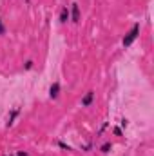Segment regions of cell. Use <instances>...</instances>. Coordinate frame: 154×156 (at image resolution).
<instances>
[{
	"label": "cell",
	"mask_w": 154,
	"mask_h": 156,
	"mask_svg": "<svg viewBox=\"0 0 154 156\" xmlns=\"http://www.w3.org/2000/svg\"><path fill=\"white\" fill-rule=\"evenodd\" d=\"M140 29H142V26H140V22H136V24H132V27L127 31V35L123 37V40H121V45L123 47H131L134 42H136V38L140 37Z\"/></svg>",
	"instance_id": "obj_1"
},
{
	"label": "cell",
	"mask_w": 154,
	"mask_h": 156,
	"mask_svg": "<svg viewBox=\"0 0 154 156\" xmlns=\"http://www.w3.org/2000/svg\"><path fill=\"white\" fill-rule=\"evenodd\" d=\"M80 20H82V11H80V4L78 2H73L71 5H69V22L71 24H80Z\"/></svg>",
	"instance_id": "obj_2"
},
{
	"label": "cell",
	"mask_w": 154,
	"mask_h": 156,
	"mask_svg": "<svg viewBox=\"0 0 154 156\" xmlns=\"http://www.w3.org/2000/svg\"><path fill=\"white\" fill-rule=\"evenodd\" d=\"M94 98H96V93L93 91V89H89L87 93H83V96H82V100H80V105L82 107H91L93 104H94Z\"/></svg>",
	"instance_id": "obj_3"
},
{
	"label": "cell",
	"mask_w": 154,
	"mask_h": 156,
	"mask_svg": "<svg viewBox=\"0 0 154 156\" xmlns=\"http://www.w3.org/2000/svg\"><path fill=\"white\" fill-rule=\"evenodd\" d=\"M47 93H49V98H51V100H58V98H60V93H62V83H60L58 80H54V82L49 85V91H47Z\"/></svg>",
	"instance_id": "obj_4"
},
{
	"label": "cell",
	"mask_w": 154,
	"mask_h": 156,
	"mask_svg": "<svg viewBox=\"0 0 154 156\" xmlns=\"http://www.w3.org/2000/svg\"><path fill=\"white\" fill-rule=\"evenodd\" d=\"M20 105H16V107H13L11 111H9V115H7V122H5V127H13L15 125V122H16V118L20 116Z\"/></svg>",
	"instance_id": "obj_5"
},
{
	"label": "cell",
	"mask_w": 154,
	"mask_h": 156,
	"mask_svg": "<svg viewBox=\"0 0 154 156\" xmlns=\"http://www.w3.org/2000/svg\"><path fill=\"white\" fill-rule=\"evenodd\" d=\"M58 22H60L62 26H65V24L69 22V7H67V5H62V7H60V13H58Z\"/></svg>",
	"instance_id": "obj_6"
},
{
	"label": "cell",
	"mask_w": 154,
	"mask_h": 156,
	"mask_svg": "<svg viewBox=\"0 0 154 156\" xmlns=\"http://www.w3.org/2000/svg\"><path fill=\"white\" fill-rule=\"evenodd\" d=\"M113 147H114L113 142H103V144L100 145V153H102V154H109V153L113 151Z\"/></svg>",
	"instance_id": "obj_7"
},
{
	"label": "cell",
	"mask_w": 154,
	"mask_h": 156,
	"mask_svg": "<svg viewBox=\"0 0 154 156\" xmlns=\"http://www.w3.org/2000/svg\"><path fill=\"white\" fill-rule=\"evenodd\" d=\"M33 69H35V60H33V58L26 60V62H24V71H33Z\"/></svg>",
	"instance_id": "obj_8"
},
{
	"label": "cell",
	"mask_w": 154,
	"mask_h": 156,
	"mask_svg": "<svg viewBox=\"0 0 154 156\" xmlns=\"http://www.w3.org/2000/svg\"><path fill=\"white\" fill-rule=\"evenodd\" d=\"M56 145H58L60 149H64V151H75V149H73V147H71L69 144H65L64 140H58V142H56Z\"/></svg>",
	"instance_id": "obj_9"
},
{
	"label": "cell",
	"mask_w": 154,
	"mask_h": 156,
	"mask_svg": "<svg viewBox=\"0 0 154 156\" xmlns=\"http://www.w3.org/2000/svg\"><path fill=\"white\" fill-rule=\"evenodd\" d=\"M5 33H7V27H5V22H4V18L0 16V37H5Z\"/></svg>",
	"instance_id": "obj_10"
},
{
	"label": "cell",
	"mask_w": 154,
	"mask_h": 156,
	"mask_svg": "<svg viewBox=\"0 0 154 156\" xmlns=\"http://www.w3.org/2000/svg\"><path fill=\"white\" fill-rule=\"evenodd\" d=\"M113 134H114V136H123V129H121L120 125H114V127H113Z\"/></svg>",
	"instance_id": "obj_11"
},
{
	"label": "cell",
	"mask_w": 154,
	"mask_h": 156,
	"mask_svg": "<svg viewBox=\"0 0 154 156\" xmlns=\"http://www.w3.org/2000/svg\"><path fill=\"white\" fill-rule=\"evenodd\" d=\"M120 127H121V129H127V127H129V120H127V118H121V120H120Z\"/></svg>",
	"instance_id": "obj_12"
},
{
	"label": "cell",
	"mask_w": 154,
	"mask_h": 156,
	"mask_svg": "<svg viewBox=\"0 0 154 156\" xmlns=\"http://www.w3.org/2000/svg\"><path fill=\"white\" fill-rule=\"evenodd\" d=\"M15 156H29V153H27V151H16Z\"/></svg>",
	"instance_id": "obj_13"
},
{
	"label": "cell",
	"mask_w": 154,
	"mask_h": 156,
	"mask_svg": "<svg viewBox=\"0 0 154 156\" xmlns=\"http://www.w3.org/2000/svg\"><path fill=\"white\" fill-rule=\"evenodd\" d=\"M24 2H26V4H31V0H24Z\"/></svg>",
	"instance_id": "obj_14"
},
{
	"label": "cell",
	"mask_w": 154,
	"mask_h": 156,
	"mask_svg": "<svg viewBox=\"0 0 154 156\" xmlns=\"http://www.w3.org/2000/svg\"><path fill=\"white\" fill-rule=\"evenodd\" d=\"M4 156H15V154H4Z\"/></svg>",
	"instance_id": "obj_15"
}]
</instances>
